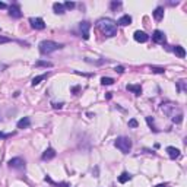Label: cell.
Returning <instances> with one entry per match:
<instances>
[{"mask_svg": "<svg viewBox=\"0 0 187 187\" xmlns=\"http://www.w3.org/2000/svg\"><path fill=\"white\" fill-rule=\"evenodd\" d=\"M133 38H134V41H138V42H146L149 40V35L145 34L143 31H136V32L133 34Z\"/></svg>", "mask_w": 187, "mask_h": 187, "instance_id": "cell-10", "label": "cell"}, {"mask_svg": "<svg viewBox=\"0 0 187 187\" xmlns=\"http://www.w3.org/2000/svg\"><path fill=\"white\" fill-rule=\"evenodd\" d=\"M29 24H31V26H32L34 29H38V31H41V29L45 28V22H44L41 18H31Z\"/></svg>", "mask_w": 187, "mask_h": 187, "instance_id": "cell-7", "label": "cell"}, {"mask_svg": "<svg viewBox=\"0 0 187 187\" xmlns=\"http://www.w3.org/2000/svg\"><path fill=\"white\" fill-rule=\"evenodd\" d=\"M138 120H134V119H132V120H129V127H133V129H134V127H138Z\"/></svg>", "mask_w": 187, "mask_h": 187, "instance_id": "cell-28", "label": "cell"}, {"mask_svg": "<svg viewBox=\"0 0 187 187\" xmlns=\"http://www.w3.org/2000/svg\"><path fill=\"white\" fill-rule=\"evenodd\" d=\"M152 40L155 42H158V44H164V42L167 41V38H165V34H164L162 31H154V34H152Z\"/></svg>", "mask_w": 187, "mask_h": 187, "instance_id": "cell-9", "label": "cell"}, {"mask_svg": "<svg viewBox=\"0 0 187 187\" xmlns=\"http://www.w3.org/2000/svg\"><path fill=\"white\" fill-rule=\"evenodd\" d=\"M3 42H10V38H6V37L0 35V44H3Z\"/></svg>", "mask_w": 187, "mask_h": 187, "instance_id": "cell-29", "label": "cell"}, {"mask_svg": "<svg viewBox=\"0 0 187 187\" xmlns=\"http://www.w3.org/2000/svg\"><path fill=\"white\" fill-rule=\"evenodd\" d=\"M126 89L130 91V92H133L134 95H140V94H142V88H140V85H127Z\"/></svg>", "mask_w": 187, "mask_h": 187, "instance_id": "cell-16", "label": "cell"}, {"mask_svg": "<svg viewBox=\"0 0 187 187\" xmlns=\"http://www.w3.org/2000/svg\"><path fill=\"white\" fill-rule=\"evenodd\" d=\"M132 178V175L129 174V173H123V174L119 177V183H121V184H124V183H127V181Z\"/></svg>", "mask_w": 187, "mask_h": 187, "instance_id": "cell-20", "label": "cell"}, {"mask_svg": "<svg viewBox=\"0 0 187 187\" xmlns=\"http://www.w3.org/2000/svg\"><path fill=\"white\" fill-rule=\"evenodd\" d=\"M114 145L117 149H120L123 154H129L130 149H132V140L129 138H124V136H120V138L115 139Z\"/></svg>", "mask_w": 187, "mask_h": 187, "instance_id": "cell-4", "label": "cell"}, {"mask_svg": "<svg viewBox=\"0 0 187 187\" xmlns=\"http://www.w3.org/2000/svg\"><path fill=\"white\" fill-rule=\"evenodd\" d=\"M53 10H54L57 15H63V13L66 12V9H64V6H63L61 3H54V5H53Z\"/></svg>", "mask_w": 187, "mask_h": 187, "instance_id": "cell-18", "label": "cell"}, {"mask_svg": "<svg viewBox=\"0 0 187 187\" xmlns=\"http://www.w3.org/2000/svg\"><path fill=\"white\" fill-rule=\"evenodd\" d=\"M130 24H132V16H129V15H123L117 22V25H121V26H127Z\"/></svg>", "mask_w": 187, "mask_h": 187, "instance_id": "cell-13", "label": "cell"}, {"mask_svg": "<svg viewBox=\"0 0 187 187\" xmlns=\"http://www.w3.org/2000/svg\"><path fill=\"white\" fill-rule=\"evenodd\" d=\"M13 133H9V134H5V133H2L0 132V139H6V138H10Z\"/></svg>", "mask_w": 187, "mask_h": 187, "instance_id": "cell-31", "label": "cell"}, {"mask_svg": "<svg viewBox=\"0 0 187 187\" xmlns=\"http://www.w3.org/2000/svg\"><path fill=\"white\" fill-rule=\"evenodd\" d=\"M56 157V151L53 149V148H49V149H45L44 151V154H42V159L44 161H50V159H53V158Z\"/></svg>", "mask_w": 187, "mask_h": 187, "instance_id": "cell-11", "label": "cell"}, {"mask_svg": "<svg viewBox=\"0 0 187 187\" xmlns=\"http://www.w3.org/2000/svg\"><path fill=\"white\" fill-rule=\"evenodd\" d=\"M154 18H155V21H161L164 18V7L159 6L154 10Z\"/></svg>", "mask_w": 187, "mask_h": 187, "instance_id": "cell-17", "label": "cell"}, {"mask_svg": "<svg viewBox=\"0 0 187 187\" xmlns=\"http://www.w3.org/2000/svg\"><path fill=\"white\" fill-rule=\"evenodd\" d=\"M177 85H178V89H180V91H187L186 80H184V79H180V80L177 82Z\"/></svg>", "mask_w": 187, "mask_h": 187, "instance_id": "cell-23", "label": "cell"}, {"mask_svg": "<svg viewBox=\"0 0 187 187\" xmlns=\"http://www.w3.org/2000/svg\"><path fill=\"white\" fill-rule=\"evenodd\" d=\"M31 124V119L29 117H24V119H21V120L18 121V129H26V127H29Z\"/></svg>", "mask_w": 187, "mask_h": 187, "instance_id": "cell-15", "label": "cell"}, {"mask_svg": "<svg viewBox=\"0 0 187 187\" xmlns=\"http://www.w3.org/2000/svg\"><path fill=\"white\" fill-rule=\"evenodd\" d=\"M61 107H63V103H53V108H56V110H60Z\"/></svg>", "mask_w": 187, "mask_h": 187, "instance_id": "cell-30", "label": "cell"}, {"mask_svg": "<svg viewBox=\"0 0 187 187\" xmlns=\"http://www.w3.org/2000/svg\"><path fill=\"white\" fill-rule=\"evenodd\" d=\"M114 70H115L117 73H123V72H124V67H123V66H117Z\"/></svg>", "mask_w": 187, "mask_h": 187, "instance_id": "cell-32", "label": "cell"}, {"mask_svg": "<svg viewBox=\"0 0 187 187\" xmlns=\"http://www.w3.org/2000/svg\"><path fill=\"white\" fill-rule=\"evenodd\" d=\"M167 152H168V157L171 158V159H175V158L180 157V151H178L177 148H174V146H168V148H167Z\"/></svg>", "mask_w": 187, "mask_h": 187, "instance_id": "cell-12", "label": "cell"}, {"mask_svg": "<svg viewBox=\"0 0 187 187\" xmlns=\"http://www.w3.org/2000/svg\"><path fill=\"white\" fill-rule=\"evenodd\" d=\"M35 67H53V63H50V61H37L35 63Z\"/></svg>", "mask_w": 187, "mask_h": 187, "instance_id": "cell-21", "label": "cell"}, {"mask_svg": "<svg viewBox=\"0 0 187 187\" xmlns=\"http://www.w3.org/2000/svg\"><path fill=\"white\" fill-rule=\"evenodd\" d=\"M7 7V5L6 3H3V2H0V9H6Z\"/></svg>", "mask_w": 187, "mask_h": 187, "instance_id": "cell-34", "label": "cell"}, {"mask_svg": "<svg viewBox=\"0 0 187 187\" xmlns=\"http://www.w3.org/2000/svg\"><path fill=\"white\" fill-rule=\"evenodd\" d=\"M5 69H7V64H5V63H2V61H0V72H2V70H5Z\"/></svg>", "mask_w": 187, "mask_h": 187, "instance_id": "cell-33", "label": "cell"}, {"mask_svg": "<svg viewBox=\"0 0 187 187\" xmlns=\"http://www.w3.org/2000/svg\"><path fill=\"white\" fill-rule=\"evenodd\" d=\"M146 123L149 124V127H151V129H152V130H154V132H155V133L158 132V129H157V127H155V126H154V120H152L151 117H146Z\"/></svg>", "mask_w": 187, "mask_h": 187, "instance_id": "cell-24", "label": "cell"}, {"mask_svg": "<svg viewBox=\"0 0 187 187\" xmlns=\"http://www.w3.org/2000/svg\"><path fill=\"white\" fill-rule=\"evenodd\" d=\"M98 29L101 31V34L107 38H111V37L117 35V24H115L113 19L110 18H103L97 22Z\"/></svg>", "mask_w": 187, "mask_h": 187, "instance_id": "cell-2", "label": "cell"}, {"mask_svg": "<svg viewBox=\"0 0 187 187\" xmlns=\"http://www.w3.org/2000/svg\"><path fill=\"white\" fill-rule=\"evenodd\" d=\"M79 29H80V34L84 37V40H89V29H91L89 22H86V21L80 22V24H79Z\"/></svg>", "mask_w": 187, "mask_h": 187, "instance_id": "cell-6", "label": "cell"}, {"mask_svg": "<svg viewBox=\"0 0 187 187\" xmlns=\"http://www.w3.org/2000/svg\"><path fill=\"white\" fill-rule=\"evenodd\" d=\"M9 167L10 168H15V169H22V168H25V161L22 159V158H19V157H16V158H12L10 161H9Z\"/></svg>", "mask_w": 187, "mask_h": 187, "instance_id": "cell-5", "label": "cell"}, {"mask_svg": "<svg viewBox=\"0 0 187 187\" xmlns=\"http://www.w3.org/2000/svg\"><path fill=\"white\" fill-rule=\"evenodd\" d=\"M49 78V73H42V75H40V76H35V78L32 79V86H37V85H40L42 82V80H45V79Z\"/></svg>", "mask_w": 187, "mask_h": 187, "instance_id": "cell-14", "label": "cell"}, {"mask_svg": "<svg viewBox=\"0 0 187 187\" xmlns=\"http://www.w3.org/2000/svg\"><path fill=\"white\" fill-rule=\"evenodd\" d=\"M155 187H168V186H167V184L164 183V184H158V186H155Z\"/></svg>", "mask_w": 187, "mask_h": 187, "instance_id": "cell-36", "label": "cell"}, {"mask_svg": "<svg viewBox=\"0 0 187 187\" xmlns=\"http://www.w3.org/2000/svg\"><path fill=\"white\" fill-rule=\"evenodd\" d=\"M151 70L154 73H164V72H165V69H164V67H157V66H151Z\"/></svg>", "mask_w": 187, "mask_h": 187, "instance_id": "cell-25", "label": "cell"}, {"mask_svg": "<svg viewBox=\"0 0 187 187\" xmlns=\"http://www.w3.org/2000/svg\"><path fill=\"white\" fill-rule=\"evenodd\" d=\"M105 98H107V99H111V92H108V94L105 95Z\"/></svg>", "mask_w": 187, "mask_h": 187, "instance_id": "cell-35", "label": "cell"}, {"mask_svg": "<svg viewBox=\"0 0 187 187\" xmlns=\"http://www.w3.org/2000/svg\"><path fill=\"white\" fill-rule=\"evenodd\" d=\"M110 7H111L113 10H117L119 7H121V2H111V5H110Z\"/></svg>", "mask_w": 187, "mask_h": 187, "instance_id": "cell-26", "label": "cell"}, {"mask_svg": "<svg viewBox=\"0 0 187 187\" xmlns=\"http://www.w3.org/2000/svg\"><path fill=\"white\" fill-rule=\"evenodd\" d=\"M101 84L103 85H113L114 84V79L113 78H105V76H104V78H101Z\"/></svg>", "mask_w": 187, "mask_h": 187, "instance_id": "cell-22", "label": "cell"}, {"mask_svg": "<svg viewBox=\"0 0 187 187\" xmlns=\"http://www.w3.org/2000/svg\"><path fill=\"white\" fill-rule=\"evenodd\" d=\"M67 187H69V186H67Z\"/></svg>", "mask_w": 187, "mask_h": 187, "instance_id": "cell-37", "label": "cell"}, {"mask_svg": "<svg viewBox=\"0 0 187 187\" xmlns=\"http://www.w3.org/2000/svg\"><path fill=\"white\" fill-rule=\"evenodd\" d=\"M161 110L164 111V114H167L168 117H171V120L180 124L183 121V111L181 108L174 103H162L161 104Z\"/></svg>", "mask_w": 187, "mask_h": 187, "instance_id": "cell-1", "label": "cell"}, {"mask_svg": "<svg viewBox=\"0 0 187 187\" xmlns=\"http://www.w3.org/2000/svg\"><path fill=\"white\" fill-rule=\"evenodd\" d=\"M9 15L12 16V18L15 19H19L21 16H22V12H21V7L16 5V3H13V5H10L9 6Z\"/></svg>", "mask_w": 187, "mask_h": 187, "instance_id": "cell-8", "label": "cell"}, {"mask_svg": "<svg viewBox=\"0 0 187 187\" xmlns=\"http://www.w3.org/2000/svg\"><path fill=\"white\" fill-rule=\"evenodd\" d=\"M63 6H64V9H69V10H72V9H73L75 6H76V5H75L73 2H66V3L63 5Z\"/></svg>", "mask_w": 187, "mask_h": 187, "instance_id": "cell-27", "label": "cell"}, {"mask_svg": "<svg viewBox=\"0 0 187 187\" xmlns=\"http://www.w3.org/2000/svg\"><path fill=\"white\" fill-rule=\"evenodd\" d=\"M40 53L41 54H51V53H54L57 50H60L63 45L59 44V42H54L51 41V40H44V41L40 42Z\"/></svg>", "mask_w": 187, "mask_h": 187, "instance_id": "cell-3", "label": "cell"}, {"mask_svg": "<svg viewBox=\"0 0 187 187\" xmlns=\"http://www.w3.org/2000/svg\"><path fill=\"white\" fill-rule=\"evenodd\" d=\"M174 53H175V56H178L180 59L186 57V50L183 49L181 45H175V47H174Z\"/></svg>", "mask_w": 187, "mask_h": 187, "instance_id": "cell-19", "label": "cell"}]
</instances>
